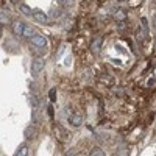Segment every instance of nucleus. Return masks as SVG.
<instances>
[{"label": "nucleus", "mask_w": 156, "mask_h": 156, "mask_svg": "<svg viewBox=\"0 0 156 156\" xmlns=\"http://www.w3.org/2000/svg\"><path fill=\"white\" fill-rule=\"evenodd\" d=\"M44 66H45V61L42 58H36L31 61V75L33 76H37L41 73V70H44Z\"/></svg>", "instance_id": "f257e3e1"}, {"label": "nucleus", "mask_w": 156, "mask_h": 156, "mask_svg": "<svg viewBox=\"0 0 156 156\" xmlns=\"http://www.w3.org/2000/svg\"><path fill=\"white\" fill-rule=\"evenodd\" d=\"M31 45L36 48H45L47 37H44L42 34H34V37H31Z\"/></svg>", "instance_id": "f03ea898"}, {"label": "nucleus", "mask_w": 156, "mask_h": 156, "mask_svg": "<svg viewBox=\"0 0 156 156\" xmlns=\"http://www.w3.org/2000/svg\"><path fill=\"white\" fill-rule=\"evenodd\" d=\"M101 45H103V37L101 36H97L92 39V42H90V51H92L94 55H98L100 50H101Z\"/></svg>", "instance_id": "7ed1b4c3"}, {"label": "nucleus", "mask_w": 156, "mask_h": 156, "mask_svg": "<svg viewBox=\"0 0 156 156\" xmlns=\"http://www.w3.org/2000/svg\"><path fill=\"white\" fill-rule=\"evenodd\" d=\"M12 33H14V36L16 37H19V36H23V30H25V25H23V22H20V20H12Z\"/></svg>", "instance_id": "20e7f679"}, {"label": "nucleus", "mask_w": 156, "mask_h": 156, "mask_svg": "<svg viewBox=\"0 0 156 156\" xmlns=\"http://www.w3.org/2000/svg\"><path fill=\"white\" fill-rule=\"evenodd\" d=\"M33 17H34V20H37L39 23H47V22H48V16L45 14L44 11H41V9L34 11V12H33Z\"/></svg>", "instance_id": "39448f33"}, {"label": "nucleus", "mask_w": 156, "mask_h": 156, "mask_svg": "<svg viewBox=\"0 0 156 156\" xmlns=\"http://www.w3.org/2000/svg\"><path fill=\"white\" fill-rule=\"evenodd\" d=\"M23 136H25V139H27V140H31V139H34V137L37 136L36 128H34L33 125L27 126V128H25V131H23Z\"/></svg>", "instance_id": "423d86ee"}, {"label": "nucleus", "mask_w": 156, "mask_h": 156, "mask_svg": "<svg viewBox=\"0 0 156 156\" xmlns=\"http://www.w3.org/2000/svg\"><path fill=\"white\" fill-rule=\"evenodd\" d=\"M69 123L73 126H81L83 125V117L80 114H70L69 115Z\"/></svg>", "instance_id": "0eeeda50"}, {"label": "nucleus", "mask_w": 156, "mask_h": 156, "mask_svg": "<svg viewBox=\"0 0 156 156\" xmlns=\"http://www.w3.org/2000/svg\"><path fill=\"white\" fill-rule=\"evenodd\" d=\"M14 154H16V156H25V154H28V147H27V144H20V145L17 147V150L14 151Z\"/></svg>", "instance_id": "6e6552de"}, {"label": "nucleus", "mask_w": 156, "mask_h": 156, "mask_svg": "<svg viewBox=\"0 0 156 156\" xmlns=\"http://www.w3.org/2000/svg\"><path fill=\"white\" fill-rule=\"evenodd\" d=\"M19 11L22 12V14H25V16H31L33 14L31 8L28 5H25V3H19Z\"/></svg>", "instance_id": "1a4fd4ad"}, {"label": "nucleus", "mask_w": 156, "mask_h": 156, "mask_svg": "<svg viewBox=\"0 0 156 156\" xmlns=\"http://www.w3.org/2000/svg\"><path fill=\"white\" fill-rule=\"evenodd\" d=\"M23 37H28V39L34 37V28H33V27H30V25H25V30H23Z\"/></svg>", "instance_id": "9d476101"}, {"label": "nucleus", "mask_w": 156, "mask_h": 156, "mask_svg": "<svg viewBox=\"0 0 156 156\" xmlns=\"http://www.w3.org/2000/svg\"><path fill=\"white\" fill-rule=\"evenodd\" d=\"M0 16H2V25L9 22V11L6 8H2V14H0Z\"/></svg>", "instance_id": "9b49d317"}, {"label": "nucleus", "mask_w": 156, "mask_h": 156, "mask_svg": "<svg viewBox=\"0 0 156 156\" xmlns=\"http://www.w3.org/2000/svg\"><path fill=\"white\" fill-rule=\"evenodd\" d=\"M114 19H115V20H125V19H126V14H125V11H123V9H119V11H115V12H114Z\"/></svg>", "instance_id": "f8f14e48"}, {"label": "nucleus", "mask_w": 156, "mask_h": 156, "mask_svg": "<svg viewBox=\"0 0 156 156\" xmlns=\"http://www.w3.org/2000/svg\"><path fill=\"white\" fill-rule=\"evenodd\" d=\"M30 103H31V108H37V106H39V97H37L36 94H33V95L30 97Z\"/></svg>", "instance_id": "ddd939ff"}, {"label": "nucleus", "mask_w": 156, "mask_h": 156, "mask_svg": "<svg viewBox=\"0 0 156 156\" xmlns=\"http://www.w3.org/2000/svg\"><path fill=\"white\" fill-rule=\"evenodd\" d=\"M48 98H50L51 103L56 101V87H51V89L48 90Z\"/></svg>", "instance_id": "4468645a"}, {"label": "nucleus", "mask_w": 156, "mask_h": 156, "mask_svg": "<svg viewBox=\"0 0 156 156\" xmlns=\"http://www.w3.org/2000/svg\"><path fill=\"white\" fill-rule=\"evenodd\" d=\"M90 154H92V156H94V154H95V156H105V151H103L101 148H94L92 151H90Z\"/></svg>", "instance_id": "2eb2a0df"}, {"label": "nucleus", "mask_w": 156, "mask_h": 156, "mask_svg": "<svg viewBox=\"0 0 156 156\" xmlns=\"http://www.w3.org/2000/svg\"><path fill=\"white\" fill-rule=\"evenodd\" d=\"M61 12H62L61 9H56V11H53V12H51V16H53V17L56 19V17H59V16H61Z\"/></svg>", "instance_id": "dca6fc26"}, {"label": "nucleus", "mask_w": 156, "mask_h": 156, "mask_svg": "<svg viewBox=\"0 0 156 156\" xmlns=\"http://www.w3.org/2000/svg\"><path fill=\"white\" fill-rule=\"evenodd\" d=\"M56 2H58L59 5H62V6H66V5H69V0H56Z\"/></svg>", "instance_id": "f3484780"}, {"label": "nucleus", "mask_w": 156, "mask_h": 156, "mask_svg": "<svg viewBox=\"0 0 156 156\" xmlns=\"http://www.w3.org/2000/svg\"><path fill=\"white\" fill-rule=\"evenodd\" d=\"M47 111H48V115H50V117H53V108H51V105L47 108Z\"/></svg>", "instance_id": "a211bd4d"}, {"label": "nucleus", "mask_w": 156, "mask_h": 156, "mask_svg": "<svg viewBox=\"0 0 156 156\" xmlns=\"http://www.w3.org/2000/svg\"><path fill=\"white\" fill-rule=\"evenodd\" d=\"M153 28H154V30H156V14H154V16H153Z\"/></svg>", "instance_id": "6ab92c4d"}, {"label": "nucleus", "mask_w": 156, "mask_h": 156, "mask_svg": "<svg viewBox=\"0 0 156 156\" xmlns=\"http://www.w3.org/2000/svg\"><path fill=\"white\" fill-rule=\"evenodd\" d=\"M19 2H20V0H11V3H14V5H17Z\"/></svg>", "instance_id": "aec40b11"}, {"label": "nucleus", "mask_w": 156, "mask_h": 156, "mask_svg": "<svg viewBox=\"0 0 156 156\" xmlns=\"http://www.w3.org/2000/svg\"><path fill=\"white\" fill-rule=\"evenodd\" d=\"M117 2H126V0H117Z\"/></svg>", "instance_id": "412c9836"}, {"label": "nucleus", "mask_w": 156, "mask_h": 156, "mask_svg": "<svg viewBox=\"0 0 156 156\" xmlns=\"http://www.w3.org/2000/svg\"><path fill=\"white\" fill-rule=\"evenodd\" d=\"M154 42H156V37H154Z\"/></svg>", "instance_id": "4be33fe9"}, {"label": "nucleus", "mask_w": 156, "mask_h": 156, "mask_svg": "<svg viewBox=\"0 0 156 156\" xmlns=\"http://www.w3.org/2000/svg\"><path fill=\"white\" fill-rule=\"evenodd\" d=\"M154 2H156V0H154Z\"/></svg>", "instance_id": "5701e85b"}]
</instances>
